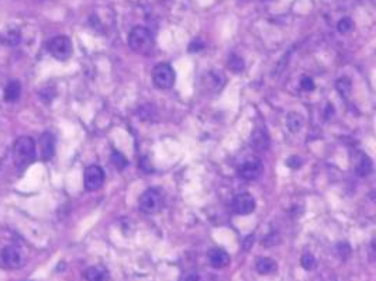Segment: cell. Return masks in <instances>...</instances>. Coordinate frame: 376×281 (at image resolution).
Instances as JSON below:
<instances>
[{
  "instance_id": "603a6c76",
  "label": "cell",
  "mask_w": 376,
  "mask_h": 281,
  "mask_svg": "<svg viewBox=\"0 0 376 281\" xmlns=\"http://www.w3.org/2000/svg\"><path fill=\"white\" fill-rule=\"evenodd\" d=\"M112 162H113L116 169H118V170H123V169L127 168V165H128V162H127L124 155H123L121 152H118V151H113V153H112Z\"/></svg>"
},
{
  "instance_id": "9c48e42d",
  "label": "cell",
  "mask_w": 376,
  "mask_h": 281,
  "mask_svg": "<svg viewBox=\"0 0 376 281\" xmlns=\"http://www.w3.org/2000/svg\"><path fill=\"white\" fill-rule=\"evenodd\" d=\"M255 207H257L255 198L250 193H239L233 200V210H234V213L239 214V215L254 213Z\"/></svg>"
},
{
  "instance_id": "e0dca14e",
  "label": "cell",
  "mask_w": 376,
  "mask_h": 281,
  "mask_svg": "<svg viewBox=\"0 0 376 281\" xmlns=\"http://www.w3.org/2000/svg\"><path fill=\"white\" fill-rule=\"evenodd\" d=\"M286 124H287L289 131L293 132V134H296V132H299V131L303 128L305 120H303V117H302L299 112H290V114L287 115Z\"/></svg>"
},
{
  "instance_id": "7402d4cb",
  "label": "cell",
  "mask_w": 376,
  "mask_h": 281,
  "mask_svg": "<svg viewBox=\"0 0 376 281\" xmlns=\"http://www.w3.org/2000/svg\"><path fill=\"white\" fill-rule=\"evenodd\" d=\"M300 264H302V267L305 270H314L316 269V266H317V260L316 258L311 255V253H305L302 259H300Z\"/></svg>"
},
{
  "instance_id": "8992f818",
  "label": "cell",
  "mask_w": 376,
  "mask_h": 281,
  "mask_svg": "<svg viewBox=\"0 0 376 281\" xmlns=\"http://www.w3.org/2000/svg\"><path fill=\"white\" fill-rule=\"evenodd\" d=\"M263 172V163L261 159L258 157H252L247 159L238 169L239 177L244 180H255L258 179Z\"/></svg>"
},
{
  "instance_id": "6da1fadb",
  "label": "cell",
  "mask_w": 376,
  "mask_h": 281,
  "mask_svg": "<svg viewBox=\"0 0 376 281\" xmlns=\"http://www.w3.org/2000/svg\"><path fill=\"white\" fill-rule=\"evenodd\" d=\"M130 48L140 55H149L154 49V37L145 27H134L128 34Z\"/></svg>"
},
{
  "instance_id": "4dcf8cb0",
  "label": "cell",
  "mask_w": 376,
  "mask_h": 281,
  "mask_svg": "<svg viewBox=\"0 0 376 281\" xmlns=\"http://www.w3.org/2000/svg\"><path fill=\"white\" fill-rule=\"evenodd\" d=\"M330 114H334L332 104H329V106H327V114H326V118H330Z\"/></svg>"
},
{
  "instance_id": "9a60e30c",
  "label": "cell",
  "mask_w": 376,
  "mask_h": 281,
  "mask_svg": "<svg viewBox=\"0 0 376 281\" xmlns=\"http://www.w3.org/2000/svg\"><path fill=\"white\" fill-rule=\"evenodd\" d=\"M255 269L259 274H274L278 270V264L276 261L269 258H259L255 263Z\"/></svg>"
},
{
  "instance_id": "7a4b0ae2",
  "label": "cell",
  "mask_w": 376,
  "mask_h": 281,
  "mask_svg": "<svg viewBox=\"0 0 376 281\" xmlns=\"http://www.w3.org/2000/svg\"><path fill=\"white\" fill-rule=\"evenodd\" d=\"M14 162L19 169L28 166L35 157V144L30 136H20L13 148Z\"/></svg>"
},
{
  "instance_id": "484cf974",
  "label": "cell",
  "mask_w": 376,
  "mask_h": 281,
  "mask_svg": "<svg viewBox=\"0 0 376 281\" xmlns=\"http://www.w3.org/2000/svg\"><path fill=\"white\" fill-rule=\"evenodd\" d=\"M205 48V43L200 40V38H194L193 41L190 43L189 45V51L190 52H199V51H202Z\"/></svg>"
},
{
  "instance_id": "52a82bcc",
  "label": "cell",
  "mask_w": 376,
  "mask_h": 281,
  "mask_svg": "<svg viewBox=\"0 0 376 281\" xmlns=\"http://www.w3.org/2000/svg\"><path fill=\"white\" fill-rule=\"evenodd\" d=\"M103 181H104V172L102 168L93 165L85 170L83 183H85V189L88 191L99 190L103 186Z\"/></svg>"
},
{
  "instance_id": "ac0fdd59",
  "label": "cell",
  "mask_w": 376,
  "mask_h": 281,
  "mask_svg": "<svg viewBox=\"0 0 376 281\" xmlns=\"http://www.w3.org/2000/svg\"><path fill=\"white\" fill-rule=\"evenodd\" d=\"M371 172H372V160L366 156V155H361L359 162H358V165H356V173H358V176L364 177V176H368Z\"/></svg>"
},
{
  "instance_id": "3957f363",
  "label": "cell",
  "mask_w": 376,
  "mask_h": 281,
  "mask_svg": "<svg viewBox=\"0 0 376 281\" xmlns=\"http://www.w3.org/2000/svg\"><path fill=\"white\" fill-rule=\"evenodd\" d=\"M48 51L58 61H67L69 56L72 55V43L68 37L58 35L49 40Z\"/></svg>"
},
{
  "instance_id": "8fae6325",
  "label": "cell",
  "mask_w": 376,
  "mask_h": 281,
  "mask_svg": "<svg viewBox=\"0 0 376 281\" xmlns=\"http://www.w3.org/2000/svg\"><path fill=\"white\" fill-rule=\"evenodd\" d=\"M40 148H41V155L44 160L52 159L55 153V138L51 132H46L40 138Z\"/></svg>"
},
{
  "instance_id": "7c38bea8",
  "label": "cell",
  "mask_w": 376,
  "mask_h": 281,
  "mask_svg": "<svg viewBox=\"0 0 376 281\" xmlns=\"http://www.w3.org/2000/svg\"><path fill=\"white\" fill-rule=\"evenodd\" d=\"M209 261L214 269H224L230 264V256L223 249H213L209 255Z\"/></svg>"
},
{
  "instance_id": "277c9868",
  "label": "cell",
  "mask_w": 376,
  "mask_h": 281,
  "mask_svg": "<svg viewBox=\"0 0 376 281\" xmlns=\"http://www.w3.org/2000/svg\"><path fill=\"white\" fill-rule=\"evenodd\" d=\"M161 207H162V195L160 191L155 189L144 191L138 200V208L144 214L158 213Z\"/></svg>"
},
{
  "instance_id": "2e32d148",
  "label": "cell",
  "mask_w": 376,
  "mask_h": 281,
  "mask_svg": "<svg viewBox=\"0 0 376 281\" xmlns=\"http://www.w3.org/2000/svg\"><path fill=\"white\" fill-rule=\"evenodd\" d=\"M22 94V85L20 82L17 80H13V82H9L6 89H4V100L7 103H14V101L19 100Z\"/></svg>"
},
{
  "instance_id": "4fadbf2b",
  "label": "cell",
  "mask_w": 376,
  "mask_h": 281,
  "mask_svg": "<svg viewBox=\"0 0 376 281\" xmlns=\"http://www.w3.org/2000/svg\"><path fill=\"white\" fill-rule=\"evenodd\" d=\"M86 281H109L110 274L104 266H92L85 271Z\"/></svg>"
},
{
  "instance_id": "f1b7e54d",
  "label": "cell",
  "mask_w": 376,
  "mask_h": 281,
  "mask_svg": "<svg viewBox=\"0 0 376 281\" xmlns=\"http://www.w3.org/2000/svg\"><path fill=\"white\" fill-rule=\"evenodd\" d=\"M254 245V235H250L248 238H245V240L242 242V249L244 250H250Z\"/></svg>"
},
{
  "instance_id": "ba28073f",
  "label": "cell",
  "mask_w": 376,
  "mask_h": 281,
  "mask_svg": "<svg viewBox=\"0 0 376 281\" xmlns=\"http://www.w3.org/2000/svg\"><path fill=\"white\" fill-rule=\"evenodd\" d=\"M22 261V253L17 247L6 246L0 253V266L4 269H19Z\"/></svg>"
},
{
  "instance_id": "f546056e",
  "label": "cell",
  "mask_w": 376,
  "mask_h": 281,
  "mask_svg": "<svg viewBox=\"0 0 376 281\" xmlns=\"http://www.w3.org/2000/svg\"><path fill=\"white\" fill-rule=\"evenodd\" d=\"M181 281H199V276L197 274H188V276H185L181 279Z\"/></svg>"
},
{
  "instance_id": "30bf717a",
  "label": "cell",
  "mask_w": 376,
  "mask_h": 281,
  "mask_svg": "<svg viewBox=\"0 0 376 281\" xmlns=\"http://www.w3.org/2000/svg\"><path fill=\"white\" fill-rule=\"evenodd\" d=\"M250 146L257 152H263L269 148V135L265 128H257L251 134Z\"/></svg>"
},
{
  "instance_id": "d4e9b609",
  "label": "cell",
  "mask_w": 376,
  "mask_h": 281,
  "mask_svg": "<svg viewBox=\"0 0 376 281\" xmlns=\"http://www.w3.org/2000/svg\"><path fill=\"white\" fill-rule=\"evenodd\" d=\"M300 87L303 90H306V91L314 90V82H313V79L308 78V76H305V78L300 80Z\"/></svg>"
},
{
  "instance_id": "4316f807",
  "label": "cell",
  "mask_w": 376,
  "mask_h": 281,
  "mask_svg": "<svg viewBox=\"0 0 376 281\" xmlns=\"http://www.w3.org/2000/svg\"><path fill=\"white\" fill-rule=\"evenodd\" d=\"M6 40H7V44L16 45L20 43V34L16 33V31H9L7 35H6Z\"/></svg>"
},
{
  "instance_id": "5bb4252c",
  "label": "cell",
  "mask_w": 376,
  "mask_h": 281,
  "mask_svg": "<svg viewBox=\"0 0 376 281\" xmlns=\"http://www.w3.org/2000/svg\"><path fill=\"white\" fill-rule=\"evenodd\" d=\"M226 79L221 75V72H209L205 76V85L209 90L217 91L223 87Z\"/></svg>"
},
{
  "instance_id": "cb8c5ba5",
  "label": "cell",
  "mask_w": 376,
  "mask_h": 281,
  "mask_svg": "<svg viewBox=\"0 0 376 281\" xmlns=\"http://www.w3.org/2000/svg\"><path fill=\"white\" fill-rule=\"evenodd\" d=\"M337 253L340 255V258L347 259L351 255V247L347 242H341V243L337 245Z\"/></svg>"
},
{
  "instance_id": "ffe728a7",
  "label": "cell",
  "mask_w": 376,
  "mask_h": 281,
  "mask_svg": "<svg viewBox=\"0 0 376 281\" xmlns=\"http://www.w3.org/2000/svg\"><path fill=\"white\" fill-rule=\"evenodd\" d=\"M228 69L234 73H239L244 70V59L238 55H231L228 58Z\"/></svg>"
},
{
  "instance_id": "d6986e66",
  "label": "cell",
  "mask_w": 376,
  "mask_h": 281,
  "mask_svg": "<svg viewBox=\"0 0 376 281\" xmlns=\"http://www.w3.org/2000/svg\"><path fill=\"white\" fill-rule=\"evenodd\" d=\"M335 87L338 90V93L344 96V97H348L350 96V93H351V89H352V86H351V80L348 78H341L337 80V83H335Z\"/></svg>"
},
{
  "instance_id": "83f0119b",
  "label": "cell",
  "mask_w": 376,
  "mask_h": 281,
  "mask_svg": "<svg viewBox=\"0 0 376 281\" xmlns=\"http://www.w3.org/2000/svg\"><path fill=\"white\" fill-rule=\"evenodd\" d=\"M286 165L292 169L300 168V166H302V159H300L299 156H290L287 160H286Z\"/></svg>"
},
{
  "instance_id": "5b68a950",
  "label": "cell",
  "mask_w": 376,
  "mask_h": 281,
  "mask_svg": "<svg viewBox=\"0 0 376 281\" xmlns=\"http://www.w3.org/2000/svg\"><path fill=\"white\" fill-rule=\"evenodd\" d=\"M152 80L157 87L160 89H169L175 83V70L169 64H160L154 67Z\"/></svg>"
},
{
  "instance_id": "44dd1931",
  "label": "cell",
  "mask_w": 376,
  "mask_h": 281,
  "mask_svg": "<svg viewBox=\"0 0 376 281\" xmlns=\"http://www.w3.org/2000/svg\"><path fill=\"white\" fill-rule=\"evenodd\" d=\"M353 27H355V22L351 17H344L341 19L338 24H337V28H338V31L341 34H348L351 33L353 30Z\"/></svg>"
}]
</instances>
